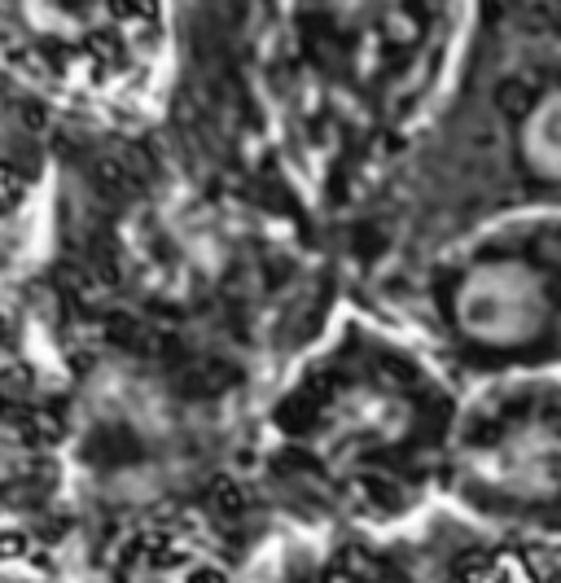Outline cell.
<instances>
[{
  "label": "cell",
  "instance_id": "6da1fadb",
  "mask_svg": "<svg viewBox=\"0 0 561 583\" xmlns=\"http://www.w3.org/2000/svg\"><path fill=\"white\" fill-rule=\"evenodd\" d=\"M452 316L465 338L478 347H522L540 334L548 316L544 277L526 259H487L461 277L452 294Z\"/></svg>",
  "mask_w": 561,
  "mask_h": 583
},
{
  "label": "cell",
  "instance_id": "7a4b0ae2",
  "mask_svg": "<svg viewBox=\"0 0 561 583\" xmlns=\"http://www.w3.org/2000/svg\"><path fill=\"white\" fill-rule=\"evenodd\" d=\"M408 426V404L391 386H356L338 399L334 417H329V434L351 448L360 443H391Z\"/></svg>",
  "mask_w": 561,
  "mask_h": 583
},
{
  "label": "cell",
  "instance_id": "3957f363",
  "mask_svg": "<svg viewBox=\"0 0 561 583\" xmlns=\"http://www.w3.org/2000/svg\"><path fill=\"white\" fill-rule=\"evenodd\" d=\"M518 158L526 176L561 185V84L535 97V106L518 123Z\"/></svg>",
  "mask_w": 561,
  "mask_h": 583
}]
</instances>
